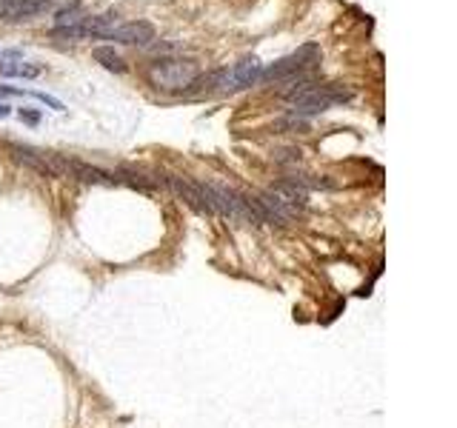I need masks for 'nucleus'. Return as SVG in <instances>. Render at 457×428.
<instances>
[{
	"mask_svg": "<svg viewBox=\"0 0 457 428\" xmlns=\"http://www.w3.org/2000/svg\"><path fill=\"white\" fill-rule=\"evenodd\" d=\"M320 60V46L317 43H303L300 49H294L292 54L274 60V63H269L257 80L263 83H294L300 77H306V72Z\"/></svg>",
	"mask_w": 457,
	"mask_h": 428,
	"instance_id": "3",
	"label": "nucleus"
},
{
	"mask_svg": "<svg viewBox=\"0 0 457 428\" xmlns=\"http://www.w3.org/2000/svg\"><path fill=\"white\" fill-rule=\"evenodd\" d=\"M91 57H95V63H100V66L109 69V72H117V75L126 72L123 57L114 52V46H98V49H91Z\"/></svg>",
	"mask_w": 457,
	"mask_h": 428,
	"instance_id": "9",
	"label": "nucleus"
},
{
	"mask_svg": "<svg viewBox=\"0 0 457 428\" xmlns=\"http://www.w3.org/2000/svg\"><path fill=\"white\" fill-rule=\"evenodd\" d=\"M52 12V0H9L0 6V17H12V20H29Z\"/></svg>",
	"mask_w": 457,
	"mask_h": 428,
	"instance_id": "8",
	"label": "nucleus"
},
{
	"mask_svg": "<svg viewBox=\"0 0 457 428\" xmlns=\"http://www.w3.org/2000/svg\"><path fill=\"white\" fill-rule=\"evenodd\" d=\"M260 72H263V63L257 57H243V60H237L234 66H229V69H223L218 75H211L209 83L218 86V91H240V89L255 86Z\"/></svg>",
	"mask_w": 457,
	"mask_h": 428,
	"instance_id": "4",
	"label": "nucleus"
},
{
	"mask_svg": "<svg viewBox=\"0 0 457 428\" xmlns=\"http://www.w3.org/2000/svg\"><path fill=\"white\" fill-rule=\"evenodd\" d=\"M286 180H292V183H297L300 189H338V183L334 180H329V177H317V174H306V171H289L286 174Z\"/></svg>",
	"mask_w": 457,
	"mask_h": 428,
	"instance_id": "10",
	"label": "nucleus"
},
{
	"mask_svg": "<svg viewBox=\"0 0 457 428\" xmlns=\"http://www.w3.org/2000/svg\"><path fill=\"white\" fill-rule=\"evenodd\" d=\"M269 194H274V197H278L283 206H289L292 211H303V208H306V203H309V192L306 189H300L297 186V183H292V180H278V183H271V186L266 189Z\"/></svg>",
	"mask_w": 457,
	"mask_h": 428,
	"instance_id": "7",
	"label": "nucleus"
},
{
	"mask_svg": "<svg viewBox=\"0 0 457 428\" xmlns=\"http://www.w3.org/2000/svg\"><path fill=\"white\" fill-rule=\"evenodd\" d=\"M271 160L274 163H289V166H294V163H300V148H294V146H286V148H278V151H271Z\"/></svg>",
	"mask_w": 457,
	"mask_h": 428,
	"instance_id": "12",
	"label": "nucleus"
},
{
	"mask_svg": "<svg viewBox=\"0 0 457 428\" xmlns=\"http://www.w3.org/2000/svg\"><path fill=\"white\" fill-rule=\"evenodd\" d=\"M20 120H26V123H38L40 114H38V112H23V109H20Z\"/></svg>",
	"mask_w": 457,
	"mask_h": 428,
	"instance_id": "13",
	"label": "nucleus"
},
{
	"mask_svg": "<svg viewBox=\"0 0 457 428\" xmlns=\"http://www.w3.org/2000/svg\"><path fill=\"white\" fill-rule=\"evenodd\" d=\"M103 40H114V43H123V46H151V40H155V26L149 20L117 23Z\"/></svg>",
	"mask_w": 457,
	"mask_h": 428,
	"instance_id": "5",
	"label": "nucleus"
},
{
	"mask_svg": "<svg viewBox=\"0 0 457 428\" xmlns=\"http://www.w3.org/2000/svg\"><path fill=\"white\" fill-rule=\"evenodd\" d=\"M149 83L160 91H186L200 77V63L195 57H155L146 66Z\"/></svg>",
	"mask_w": 457,
	"mask_h": 428,
	"instance_id": "2",
	"label": "nucleus"
},
{
	"mask_svg": "<svg viewBox=\"0 0 457 428\" xmlns=\"http://www.w3.org/2000/svg\"><path fill=\"white\" fill-rule=\"evenodd\" d=\"M163 183H166V186H169L180 200H186L195 211H200V214H211L209 206H206V197H203V192H200V183H192L189 177H180V174H166Z\"/></svg>",
	"mask_w": 457,
	"mask_h": 428,
	"instance_id": "6",
	"label": "nucleus"
},
{
	"mask_svg": "<svg viewBox=\"0 0 457 428\" xmlns=\"http://www.w3.org/2000/svg\"><path fill=\"white\" fill-rule=\"evenodd\" d=\"M354 98V91L340 86V83H312L309 77H300L294 83H289V89L283 91V100L289 103V114L297 117H309V114H320L334 103H346Z\"/></svg>",
	"mask_w": 457,
	"mask_h": 428,
	"instance_id": "1",
	"label": "nucleus"
},
{
	"mask_svg": "<svg viewBox=\"0 0 457 428\" xmlns=\"http://www.w3.org/2000/svg\"><path fill=\"white\" fill-rule=\"evenodd\" d=\"M0 75L3 77H38L40 66L23 63V60H0Z\"/></svg>",
	"mask_w": 457,
	"mask_h": 428,
	"instance_id": "11",
	"label": "nucleus"
}]
</instances>
